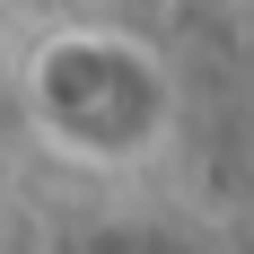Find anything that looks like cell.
Segmentation results:
<instances>
[{"instance_id":"cell-2","label":"cell","mask_w":254,"mask_h":254,"mask_svg":"<svg viewBox=\"0 0 254 254\" xmlns=\"http://www.w3.org/2000/svg\"><path fill=\"white\" fill-rule=\"evenodd\" d=\"M79 254H193L184 237H97V246H79Z\"/></svg>"},{"instance_id":"cell-1","label":"cell","mask_w":254,"mask_h":254,"mask_svg":"<svg viewBox=\"0 0 254 254\" xmlns=\"http://www.w3.org/2000/svg\"><path fill=\"white\" fill-rule=\"evenodd\" d=\"M26 114L79 167H140L176 140V70L123 26H62L26 62Z\"/></svg>"}]
</instances>
